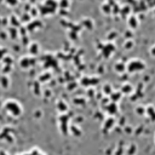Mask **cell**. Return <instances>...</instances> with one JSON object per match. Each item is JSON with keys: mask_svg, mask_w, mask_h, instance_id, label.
I'll use <instances>...</instances> for the list:
<instances>
[{"mask_svg": "<svg viewBox=\"0 0 155 155\" xmlns=\"http://www.w3.org/2000/svg\"><path fill=\"white\" fill-rule=\"evenodd\" d=\"M19 155H45V154L41 153V151L38 150V149H30V150H28V151H25V153H22V154H19Z\"/></svg>", "mask_w": 155, "mask_h": 155, "instance_id": "6da1fadb", "label": "cell"}]
</instances>
